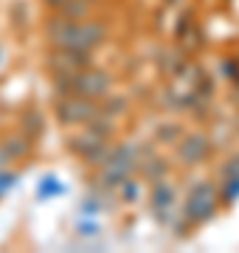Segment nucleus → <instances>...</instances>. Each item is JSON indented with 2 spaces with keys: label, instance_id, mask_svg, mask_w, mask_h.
<instances>
[{
  "label": "nucleus",
  "instance_id": "obj_11",
  "mask_svg": "<svg viewBox=\"0 0 239 253\" xmlns=\"http://www.w3.org/2000/svg\"><path fill=\"white\" fill-rule=\"evenodd\" d=\"M166 172H169V166L160 163V158H155L152 163H144V174H147L149 180H163Z\"/></svg>",
  "mask_w": 239,
  "mask_h": 253
},
{
  "label": "nucleus",
  "instance_id": "obj_13",
  "mask_svg": "<svg viewBox=\"0 0 239 253\" xmlns=\"http://www.w3.org/2000/svg\"><path fill=\"white\" fill-rule=\"evenodd\" d=\"M222 200L225 203H237L239 200V177H225V183H222Z\"/></svg>",
  "mask_w": 239,
  "mask_h": 253
},
{
  "label": "nucleus",
  "instance_id": "obj_14",
  "mask_svg": "<svg viewBox=\"0 0 239 253\" xmlns=\"http://www.w3.org/2000/svg\"><path fill=\"white\" fill-rule=\"evenodd\" d=\"M177 132H180V129H177L175 124H169V126H160V129H158V138H160V141H166V144H172Z\"/></svg>",
  "mask_w": 239,
  "mask_h": 253
},
{
  "label": "nucleus",
  "instance_id": "obj_21",
  "mask_svg": "<svg viewBox=\"0 0 239 253\" xmlns=\"http://www.w3.org/2000/svg\"><path fill=\"white\" fill-rule=\"evenodd\" d=\"M99 203H96V200H84L82 203V214H96V211H99Z\"/></svg>",
  "mask_w": 239,
  "mask_h": 253
},
{
  "label": "nucleus",
  "instance_id": "obj_16",
  "mask_svg": "<svg viewBox=\"0 0 239 253\" xmlns=\"http://www.w3.org/2000/svg\"><path fill=\"white\" fill-rule=\"evenodd\" d=\"M222 177H239V158H231V161L222 166Z\"/></svg>",
  "mask_w": 239,
  "mask_h": 253
},
{
  "label": "nucleus",
  "instance_id": "obj_22",
  "mask_svg": "<svg viewBox=\"0 0 239 253\" xmlns=\"http://www.w3.org/2000/svg\"><path fill=\"white\" fill-rule=\"evenodd\" d=\"M9 161H11V158H9V152H6V146L0 144V169H3V166H6Z\"/></svg>",
  "mask_w": 239,
  "mask_h": 253
},
{
  "label": "nucleus",
  "instance_id": "obj_3",
  "mask_svg": "<svg viewBox=\"0 0 239 253\" xmlns=\"http://www.w3.org/2000/svg\"><path fill=\"white\" fill-rule=\"evenodd\" d=\"M186 219L189 222H205L217 214V191L211 183H200L194 186L189 200H186Z\"/></svg>",
  "mask_w": 239,
  "mask_h": 253
},
{
  "label": "nucleus",
  "instance_id": "obj_7",
  "mask_svg": "<svg viewBox=\"0 0 239 253\" xmlns=\"http://www.w3.org/2000/svg\"><path fill=\"white\" fill-rule=\"evenodd\" d=\"M208 152H211V144H208V138H205V135H189V138L180 141V146H177L180 163H186V166L200 163Z\"/></svg>",
  "mask_w": 239,
  "mask_h": 253
},
{
  "label": "nucleus",
  "instance_id": "obj_9",
  "mask_svg": "<svg viewBox=\"0 0 239 253\" xmlns=\"http://www.w3.org/2000/svg\"><path fill=\"white\" fill-rule=\"evenodd\" d=\"M65 183H59L54 177V174H48V177H42L40 180V186H37V197L40 200H48V197H56V194H65Z\"/></svg>",
  "mask_w": 239,
  "mask_h": 253
},
{
  "label": "nucleus",
  "instance_id": "obj_4",
  "mask_svg": "<svg viewBox=\"0 0 239 253\" xmlns=\"http://www.w3.org/2000/svg\"><path fill=\"white\" fill-rule=\"evenodd\" d=\"M110 90V76L104 71H79L74 79V93H79L82 99H101Z\"/></svg>",
  "mask_w": 239,
  "mask_h": 253
},
{
  "label": "nucleus",
  "instance_id": "obj_20",
  "mask_svg": "<svg viewBox=\"0 0 239 253\" xmlns=\"http://www.w3.org/2000/svg\"><path fill=\"white\" fill-rule=\"evenodd\" d=\"M26 124L31 126V132H40V129L45 126L42 121H37V113H28V116H26Z\"/></svg>",
  "mask_w": 239,
  "mask_h": 253
},
{
  "label": "nucleus",
  "instance_id": "obj_8",
  "mask_svg": "<svg viewBox=\"0 0 239 253\" xmlns=\"http://www.w3.org/2000/svg\"><path fill=\"white\" fill-rule=\"evenodd\" d=\"M152 206L155 211H160V217H163V211L175 206V189L163 180H155V189H152Z\"/></svg>",
  "mask_w": 239,
  "mask_h": 253
},
{
  "label": "nucleus",
  "instance_id": "obj_5",
  "mask_svg": "<svg viewBox=\"0 0 239 253\" xmlns=\"http://www.w3.org/2000/svg\"><path fill=\"white\" fill-rule=\"evenodd\" d=\"M56 116L62 124H82V121L99 118V107L87 99H68L56 107Z\"/></svg>",
  "mask_w": 239,
  "mask_h": 253
},
{
  "label": "nucleus",
  "instance_id": "obj_1",
  "mask_svg": "<svg viewBox=\"0 0 239 253\" xmlns=\"http://www.w3.org/2000/svg\"><path fill=\"white\" fill-rule=\"evenodd\" d=\"M48 40L56 48H74V51H90L104 40L101 23H74V20H51L45 26Z\"/></svg>",
  "mask_w": 239,
  "mask_h": 253
},
{
  "label": "nucleus",
  "instance_id": "obj_19",
  "mask_svg": "<svg viewBox=\"0 0 239 253\" xmlns=\"http://www.w3.org/2000/svg\"><path fill=\"white\" fill-rule=\"evenodd\" d=\"M79 234L82 236H96L99 234V225H96V222H84L82 219V222H79Z\"/></svg>",
  "mask_w": 239,
  "mask_h": 253
},
{
  "label": "nucleus",
  "instance_id": "obj_15",
  "mask_svg": "<svg viewBox=\"0 0 239 253\" xmlns=\"http://www.w3.org/2000/svg\"><path fill=\"white\" fill-rule=\"evenodd\" d=\"M121 186H124V200H138V194H141L138 183H132V180H124Z\"/></svg>",
  "mask_w": 239,
  "mask_h": 253
},
{
  "label": "nucleus",
  "instance_id": "obj_12",
  "mask_svg": "<svg viewBox=\"0 0 239 253\" xmlns=\"http://www.w3.org/2000/svg\"><path fill=\"white\" fill-rule=\"evenodd\" d=\"M6 152H9V158H23V155H28L31 152V144H28V141H17V138H9V141H6Z\"/></svg>",
  "mask_w": 239,
  "mask_h": 253
},
{
  "label": "nucleus",
  "instance_id": "obj_10",
  "mask_svg": "<svg viewBox=\"0 0 239 253\" xmlns=\"http://www.w3.org/2000/svg\"><path fill=\"white\" fill-rule=\"evenodd\" d=\"M62 9H65V17L68 20H79L82 14H87V3L84 0H65Z\"/></svg>",
  "mask_w": 239,
  "mask_h": 253
},
{
  "label": "nucleus",
  "instance_id": "obj_24",
  "mask_svg": "<svg viewBox=\"0 0 239 253\" xmlns=\"http://www.w3.org/2000/svg\"><path fill=\"white\" fill-rule=\"evenodd\" d=\"M87 3H90V0H87Z\"/></svg>",
  "mask_w": 239,
  "mask_h": 253
},
{
  "label": "nucleus",
  "instance_id": "obj_6",
  "mask_svg": "<svg viewBox=\"0 0 239 253\" xmlns=\"http://www.w3.org/2000/svg\"><path fill=\"white\" fill-rule=\"evenodd\" d=\"M87 62H90V54L87 51H74V48H56L54 54L48 56L51 71H65V73H79Z\"/></svg>",
  "mask_w": 239,
  "mask_h": 253
},
{
  "label": "nucleus",
  "instance_id": "obj_23",
  "mask_svg": "<svg viewBox=\"0 0 239 253\" xmlns=\"http://www.w3.org/2000/svg\"><path fill=\"white\" fill-rule=\"evenodd\" d=\"M42 3H48V6H62L65 0H42Z\"/></svg>",
  "mask_w": 239,
  "mask_h": 253
},
{
  "label": "nucleus",
  "instance_id": "obj_17",
  "mask_svg": "<svg viewBox=\"0 0 239 253\" xmlns=\"http://www.w3.org/2000/svg\"><path fill=\"white\" fill-rule=\"evenodd\" d=\"M17 183V174H11V172H0V194L3 191H9L11 186Z\"/></svg>",
  "mask_w": 239,
  "mask_h": 253
},
{
  "label": "nucleus",
  "instance_id": "obj_18",
  "mask_svg": "<svg viewBox=\"0 0 239 253\" xmlns=\"http://www.w3.org/2000/svg\"><path fill=\"white\" fill-rule=\"evenodd\" d=\"M222 73H225L228 79H237V82H239V62H234V59L222 62Z\"/></svg>",
  "mask_w": 239,
  "mask_h": 253
},
{
  "label": "nucleus",
  "instance_id": "obj_2",
  "mask_svg": "<svg viewBox=\"0 0 239 253\" xmlns=\"http://www.w3.org/2000/svg\"><path fill=\"white\" fill-rule=\"evenodd\" d=\"M107 166H104V174H101V186H121V183L129 177V172L138 166V161H135V146H116L110 155H107Z\"/></svg>",
  "mask_w": 239,
  "mask_h": 253
}]
</instances>
